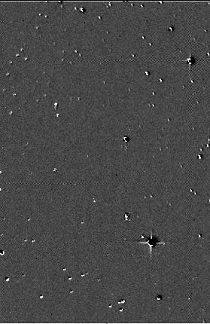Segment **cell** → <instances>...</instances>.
<instances>
[{
  "label": "cell",
  "mask_w": 210,
  "mask_h": 324,
  "mask_svg": "<svg viewBox=\"0 0 210 324\" xmlns=\"http://www.w3.org/2000/svg\"><path fill=\"white\" fill-rule=\"evenodd\" d=\"M147 240H146V241H142L141 243H149V246H150L151 247V250H152V248L154 247V246H155L156 244H157V243H163V244H165L164 242L163 241V240H157V237H154V238L153 239V240H149V239H146Z\"/></svg>",
  "instance_id": "6da1fadb"
}]
</instances>
